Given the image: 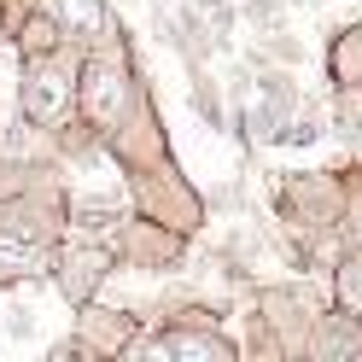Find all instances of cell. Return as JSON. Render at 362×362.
<instances>
[{"label": "cell", "mask_w": 362, "mask_h": 362, "mask_svg": "<svg viewBox=\"0 0 362 362\" xmlns=\"http://www.w3.org/2000/svg\"><path fill=\"white\" fill-rule=\"evenodd\" d=\"M71 64L53 59V53H35L30 71H24V117L35 129H53L64 111H71Z\"/></svg>", "instance_id": "6da1fadb"}, {"label": "cell", "mask_w": 362, "mask_h": 362, "mask_svg": "<svg viewBox=\"0 0 362 362\" xmlns=\"http://www.w3.org/2000/svg\"><path fill=\"white\" fill-rule=\"evenodd\" d=\"M82 117L94 123V129H111L123 117V100H129V76H123V64H111V59H88L82 64Z\"/></svg>", "instance_id": "7a4b0ae2"}, {"label": "cell", "mask_w": 362, "mask_h": 362, "mask_svg": "<svg viewBox=\"0 0 362 362\" xmlns=\"http://www.w3.org/2000/svg\"><path fill=\"white\" fill-rule=\"evenodd\" d=\"M53 24H59V35L100 47L111 35V12H105V0H53Z\"/></svg>", "instance_id": "3957f363"}, {"label": "cell", "mask_w": 362, "mask_h": 362, "mask_svg": "<svg viewBox=\"0 0 362 362\" xmlns=\"http://www.w3.org/2000/svg\"><path fill=\"white\" fill-rule=\"evenodd\" d=\"M105 269H111V257L100 252V245H71V252H64V269H59L64 298H71V304H88V292L105 281Z\"/></svg>", "instance_id": "277c9868"}, {"label": "cell", "mask_w": 362, "mask_h": 362, "mask_svg": "<svg viewBox=\"0 0 362 362\" xmlns=\"http://www.w3.org/2000/svg\"><path fill=\"white\" fill-rule=\"evenodd\" d=\"M164 356H216V362H228L234 345H228V339H216V333H187V327H175V333H164Z\"/></svg>", "instance_id": "5b68a950"}, {"label": "cell", "mask_w": 362, "mask_h": 362, "mask_svg": "<svg viewBox=\"0 0 362 362\" xmlns=\"http://www.w3.org/2000/svg\"><path fill=\"white\" fill-rule=\"evenodd\" d=\"M41 269H47V252H41V245H24V240L0 234V281L6 275H41Z\"/></svg>", "instance_id": "8992f818"}, {"label": "cell", "mask_w": 362, "mask_h": 362, "mask_svg": "<svg viewBox=\"0 0 362 362\" xmlns=\"http://www.w3.org/2000/svg\"><path fill=\"white\" fill-rule=\"evenodd\" d=\"M333 71L345 88L362 82V30H345V41H339V53H333Z\"/></svg>", "instance_id": "52a82bcc"}, {"label": "cell", "mask_w": 362, "mask_h": 362, "mask_svg": "<svg viewBox=\"0 0 362 362\" xmlns=\"http://www.w3.org/2000/svg\"><path fill=\"white\" fill-rule=\"evenodd\" d=\"M339 310L362 315V257H351L345 269H339Z\"/></svg>", "instance_id": "ba28073f"}, {"label": "cell", "mask_w": 362, "mask_h": 362, "mask_svg": "<svg viewBox=\"0 0 362 362\" xmlns=\"http://www.w3.org/2000/svg\"><path fill=\"white\" fill-rule=\"evenodd\" d=\"M76 222H82V228H117V211H111V205H94V199H76Z\"/></svg>", "instance_id": "9c48e42d"}, {"label": "cell", "mask_w": 362, "mask_h": 362, "mask_svg": "<svg viewBox=\"0 0 362 362\" xmlns=\"http://www.w3.org/2000/svg\"><path fill=\"white\" fill-rule=\"evenodd\" d=\"M205 6L216 12V24H228V18H234V12H228V0H205Z\"/></svg>", "instance_id": "30bf717a"}]
</instances>
